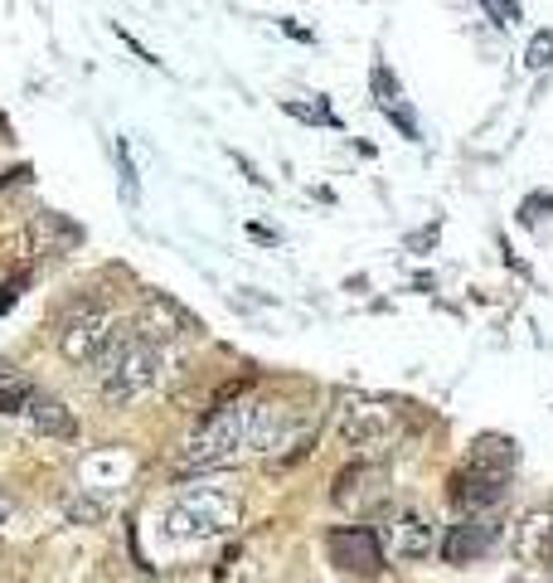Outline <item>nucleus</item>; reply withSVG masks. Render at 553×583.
Listing matches in <instances>:
<instances>
[{
  "mask_svg": "<svg viewBox=\"0 0 553 583\" xmlns=\"http://www.w3.org/2000/svg\"><path fill=\"white\" fill-rule=\"evenodd\" d=\"M253 447V403H219L199 433L189 437L185 467H223V462H239V457Z\"/></svg>",
  "mask_w": 553,
  "mask_h": 583,
  "instance_id": "1",
  "label": "nucleus"
},
{
  "mask_svg": "<svg viewBox=\"0 0 553 583\" xmlns=\"http://www.w3.org/2000/svg\"><path fill=\"white\" fill-rule=\"evenodd\" d=\"M97 369H103V399L112 409H122V403H131L155 385V375H161V351L137 341V335L117 331L112 345L103 351V361H97Z\"/></svg>",
  "mask_w": 553,
  "mask_h": 583,
  "instance_id": "2",
  "label": "nucleus"
},
{
  "mask_svg": "<svg viewBox=\"0 0 553 583\" xmlns=\"http://www.w3.org/2000/svg\"><path fill=\"white\" fill-rule=\"evenodd\" d=\"M243 521V501L223 487H189L165 511V530L180 540H209V535H229Z\"/></svg>",
  "mask_w": 553,
  "mask_h": 583,
  "instance_id": "3",
  "label": "nucleus"
},
{
  "mask_svg": "<svg viewBox=\"0 0 553 583\" xmlns=\"http://www.w3.org/2000/svg\"><path fill=\"white\" fill-rule=\"evenodd\" d=\"M403 419H408V403H399L389 395L349 399L341 413V437L355 453H383V447L403 433Z\"/></svg>",
  "mask_w": 553,
  "mask_h": 583,
  "instance_id": "4",
  "label": "nucleus"
},
{
  "mask_svg": "<svg viewBox=\"0 0 553 583\" xmlns=\"http://www.w3.org/2000/svg\"><path fill=\"white\" fill-rule=\"evenodd\" d=\"M112 335H117V331H112L103 301H73V307L59 317V327H54V345H59L64 361L97 365V361H103V351L112 345Z\"/></svg>",
  "mask_w": 553,
  "mask_h": 583,
  "instance_id": "5",
  "label": "nucleus"
},
{
  "mask_svg": "<svg viewBox=\"0 0 553 583\" xmlns=\"http://www.w3.org/2000/svg\"><path fill=\"white\" fill-rule=\"evenodd\" d=\"M195 331H199V321L189 317L175 297H165V292H146L137 317H131V335L146 345H165V341H180V335H195Z\"/></svg>",
  "mask_w": 553,
  "mask_h": 583,
  "instance_id": "6",
  "label": "nucleus"
},
{
  "mask_svg": "<svg viewBox=\"0 0 553 583\" xmlns=\"http://www.w3.org/2000/svg\"><path fill=\"white\" fill-rule=\"evenodd\" d=\"M325 555H331V564H341L355 579H375L383 569V545L369 525H341V530H331L325 535Z\"/></svg>",
  "mask_w": 553,
  "mask_h": 583,
  "instance_id": "7",
  "label": "nucleus"
},
{
  "mask_svg": "<svg viewBox=\"0 0 553 583\" xmlns=\"http://www.w3.org/2000/svg\"><path fill=\"white\" fill-rule=\"evenodd\" d=\"M510 491V477L500 472H481V467H461L457 477L447 481V501L461 515H491Z\"/></svg>",
  "mask_w": 553,
  "mask_h": 583,
  "instance_id": "8",
  "label": "nucleus"
},
{
  "mask_svg": "<svg viewBox=\"0 0 553 583\" xmlns=\"http://www.w3.org/2000/svg\"><path fill=\"white\" fill-rule=\"evenodd\" d=\"M495 545H500V521H495V515H466V521L451 525L447 540L437 549H442L447 564H471V559L491 555Z\"/></svg>",
  "mask_w": 553,
  "mask_h": 583,
  "instance_id": "9",
  "label": "nucleus"
},
{
  "mask_svg": "<svg viewBox=\"0 0 553 583\" xmlns=\"http://www.w3.org/2000/svg\"><path fill=\"white\" fill-rule=\"evenodd\" d=\"M389 545H393V555H399V559L417 564V559H427L437 549L433 521H427L423 511H403L399 521H393V530H389Z\"/></svg>",
  "mask_w": 553,
  "mask_h": 583,
  "instance_id": "10",
  "label": "nucleus"
},
{
  "mask_svg": "<svg viewBox=\"0 0 553 583\" xmlns=\"http://www.w3.org/2000/svg\"><path fill=\"white\" fill-rule=\"evenodd\" d=\"M25 419H30V428H35L39 437H59V443H69V437L78 433L73 409L64 399L44 395V389H35V399L25 403Z\"/></svg>",
  "mask_w": 553,
  "mask_h": 583,
  "instance_id": "11",
  "label": "nucleus"
},
{
  "mask_svg": "<svg viewBox=\"0 0 553 583\" xmlns=\"http://www.w3.org/2000/svg\"><path fill=\"white\" fill-rule=\"evenodd\" d=\"M515 555L525 559V564H544V559H553V511H534L519 521Z\"/></svg>",
  "mask_w": 553,
  "mask_h": 583,
  "instance_id": "12",
  "label": "nucleus"
},
{
  "mask_svg": "<svg viewBox=\"0 0 553 583\" xmlns=\"http://www.w3.org/2000/svg\"><path fill=\"white\" fill-rule=\"evenodd\" d=\"M379 501L383 496V472L379 467H365V462H355V467H345L341 477H335V491H331V501L335 506H359V501Z\"/></svg>",
  "mask_w": 553,
  "mask_h": 583,
  "instance_id": "13",
  "label": "nucleus"
},
{
  "mask_svg": "<svg viewBox=\"0 0 553 583\" xmlns=\"http://www.w3.org/2000/svg\"><path fill=\"white\" fill-rule=\"evenodd\" d=\"M30 239H35V249L39 253H64V249H73L78 239H83V229H78L73 219H64V215H35L30 219Z\"/></svg>",
  "mask_w": 553,
  "mask_h": 583,
  "instance_id": "14",
  "label": "nucleus"
},
{
  "mask_svg": "<svg viewBox=\"0 0 553 583\" xmlns=\"http://www.w3.org/2000/svg\"><path fill=\"white\" fill-rule=\"evenodd\" d=\"M471 467L510 477L515 472V443H510V437H500V433H481L476 443H471Z\"/></svg>",
  "mask_w": 553,
  "mask_h": 583,
  "instance_id": "15",
  "label": "nucleus"
},
{
  "mask_svg": "<svg viewBox=\"0 0 553 583\" xmlns=\"http://www.w3.org/2000/svg\"><path fill=\"white\" fill-rule=\"evenodd\" d=\"M30 399H35V385L10 361H0V413H25Z\"/></svg>",
  "mask_w": 553,
  "mask_h": 583,
  "instance_id": "16",
  "label": "nucleus"
},
{
  "mask_svg": "<svg viewBox=\"0 0 553 583\" xmlns=\"http://www.w3.org/2000/svg\"><path fill=\"white\" fill-rule=\"evenodd\" d=\"M64 511H69L73 525H97L107 515V501L103 496H69V506H64Z\"/></svg>",
  "mask_w": 553,
  "mask_h": 583,
  "instance_id": "17",
  "label": "nucleus"
},
{
  "mask_svg": "<svg viewBox=\"0 0 553 583\" xmlns=\"http://www.w3.org/2000/svg\"><path fill=\"white\" fill-rule=\"evenodd\" d=\"M525 69H534V73L553 69V30H539V35L529 39V49H525Z\"/></svg>",
  "mask_w": 553,
  "mask_h": 583,
  "instance_id": "18",
  "label": "nucleus"
},
{
  "mask_svg": "<svg viewBox=\"0 0 553 583\" xmlns=\"http://www.w3.org/2000/svg\"><path fill=\"white\" fill-rule=\"evenodd\" d=\"M281 112H287V117H301V122H331V127H335V112L325 103H307V98H287Z\"/></svg>",
  "mask_w": 553,
  "mask_h": 583,
  "instance_id": "19",
  "label": "nucleus"
},
{
  "mask_svg": "<svg viewBox=\"0 0 553 583\" xmlns=\"http://www.w3.org/2000/svg\"><path fill=\"white\" fill-rule=\"evenodd\" d=\"M117 165H122V199H127V205H137V185H131V156H127V146H117Z\"/></svg>",
  "mask_w": 553,
  "mask_h": 583,
  "instance_id": "20",
  "label": "nucleus"
},
{
  "mask_svg": "<svg viewBox=\"0 0 553 583\" xmlns=\"http://www.w3.org/2000/svg\"><path fill=\"white\" fill-rule=\"evenodd\" d=\"M539 209H553V195H534V199H525V209H519V215H525V219H544Z\"/></svg>",
  "mask_w": 553,
  "mask_h": 583,
  "instance_id": "21",
  "label": "nucleus"
},
{
  "mask_svg": "<svg viewBox=\"0 0 553 583\" xmlns=\"http://www.w3.org/2000/svg\"><path fill=\"white\" fill-rule=\"evenodd\" d=\"M15 297H20V283H0V317L15 307Z\"/></svg>",
  "mask_w": 553,
  "mask_h": 583,
  "instance_id": "22",
  "label": "nucleus"
},
{
  "mask_svg": "<svg viewBox=\"0 0 553 583\" xmlns=\"http://www.w3.org/2000/svg\"><path fill=\"white\" fill-rule=\"evenodd\" d=\"M5 515H10V501H5V496H0V521H5Z\"/></svg>",
  "mask_w": 553,
  "mask_h": 583,
  "instance_id": "23",
  "label": "nucleus"
},
{
  "mask_svg": "<svg viewBox=\"0 0 553 583\" xmlns=\"http://www.w3.org/2000/svg\"><path fill=\"white\" fill-rule=\"evenodd\" d=\"M10 137V127H5V117H0V141H5Z\"/></svg>",
  "mask_w": 553,
  "mask_h": 583,
  "instance_id": "24",
  "label": "nucleus"
}]
</instances>
